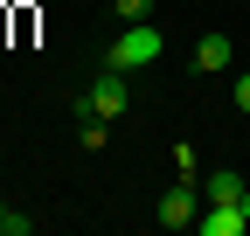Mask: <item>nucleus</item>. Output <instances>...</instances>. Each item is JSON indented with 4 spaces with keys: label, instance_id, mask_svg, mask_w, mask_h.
Segmentation results:
<instances>
[{
    "label": "nucleus",
    "instance_id": "nucleus-1",
    "mask_svg": "<svg viewBox=\"0 0 250 236\" xmlns=\"http://www.w3.org/2000/svg\"><path fill=\"white\" fill-rule=\"evenodd\" d=\"M104 63H111V70H146V63H160V28H153V21H125L118 42L104 49Z\"/></svg>",
    "mask_w": 250,
    "mask_h": 236
},
{
    "label": "nucleus",
    "instance_id": "nucleus-2",
    "mask_svg": "<svg viewBox=\"0 0 250 236\" xmlns=\"http://www.w3.org/2000/svg\"><path fill=\"white\" fill-rule=\"evenodd\" d=\"M125 104H132V83H125V70H98V83H90V91L77 98V118H118Z\"/></svg>",
    "mask_w": 250,
    "mask_h": 236
},
{
    "label": "nucleus",
    "instance_id": "nucleus-3",
    "mask_svg": "<svg viewBox=\"0 0 250 236\" xmlns=\"http://www.w3.org/2000/svg\"><path fill=\"white\" fill-rule=\"evenodd\" d=\"M195 216H202V181H174L167 195H160V229H195Z\"/></svg>",
    "mask_w": 250,
    "mask_h": 236
},
{
    "label": "nucleus",
    "instance_id": "nucleus-4",
    "mask_svg": "<svg viewBox=\"0 0 250 236\" xmlns=\"http://www.w3.org/2000/svg\"><path fill=\"white\" fill-rule=\"evenodd\" d=\"M195 229L202 236H243L250 216H243V201H208V216H195Z\"/></svg>",
    "mask_w": 250,
    "mask_h": 236
},
{
    "label": "nucleus",
    "instance_id": "nucleus-5",
    "mask_svg": "<svg viewBox=\"0 0 250 236\" xmlns=\"http://www.w3.org/2000/svg\"><path fill=\"white\" fill-rule=\"evenodd\" d=\"M229 63H236V42L229 35H202L195 42V77H223Z\"/></svg>",
    "mask_w": 250,
    "mask_h": 236
},
{
    "label": "nucleus",
    "instance_id": "nucleus-6",
    "mask_svg": "<svg viewBox=\"0 0 250 236\" xmlns=\"http://www.w3.org/2000/svg\"><path fill=\"white\" fill-rule=\"evenodd\" d=\"M243 188H250V181H243L236 167H215V174H208V188H202V201H243Z\"/></svg>",
    "mask_w": 250,
    "mask_h": 236
},
{
    "label": "nucleus",
    "instance_id": "nucleus-7",
    "mask_svg": "<svg viewBox=\"0 0 250 236\" xmlns=\"http://www.w3.org/2000/svg\"><path fill=\"white\" fill-rule=\"evenodd\" d=\"M104 139H111V118H83V146L90 153H104Z\"/></svg>",
    "mask_w": 250,
    "mask_h": 236
},
{
    "label": "nucleus",
    "instance_id": "nucleus-8",
    "mask_svg": "<svg viewBox=\"0 0 250 236\" xmlns=\"http://www.w3.org/2000/svg\"><path fill=\"white\" fill-rule=\"evenodd\" d=\"M174 174H181V181H202V167H195V146H188V139L174 146Z\"/></svg>",
    "mask_w": 250,
    "mask_h": 236
},
{
    "label": "nucleus",
    "instance_id": "nucleus-9",
    "mask_svg": "<svg viewBox=\"0 0 250 236\" xmlns=\"http://www.w3.org/2000/svg\"><path fill=\"white\" fill-rule=\"evenodd\" d=\"M118 21H153V0H111Z\"/></svg>",
    "mask_w": 250,
    "mask_h": 236
},
{
    "label": "nucleus",
    "instance_id": "nucleus-10",
    "mask_svg": "<svg viewBox=\"0 0 250 236\" xmlns=\"http://www.w3.org/2000/svg\"><path fill=\"white\" fill-rule=\"evenodd\" d=\"M236 111H250V70H236Z\"/></svg>",
    "mask_w": 250,
    "mask_h": 236
},
{
    "label": "nucleus",
    "instance_id": "nucleus-11",
    "mask_svg": "<svg viewBox=\"0 0 250 236\" xmlns=\"http://www.w3.org/2000/svg\"><path fill=\"white\" fill-rule=\"evenodd\" d=\"M0 229H7V201H0Z\"/></svg>",
    "mask_w": 250,
    "mask_h": 236
}]
</instances>
